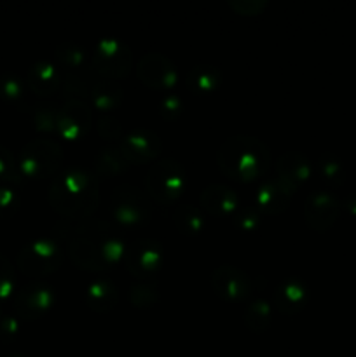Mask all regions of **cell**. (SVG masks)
<instances>
[{
	"label": "cell",
	"instance_id": "cell-17",
	"mask_svg": "<svg viewBox=\"0 0 356 357\" xmlns=\"http://www.w3.org/2000/svg\"><path fill=\"white\" fill-rule=\"evenodd\" d=\"M307 289L302 279L299 278H286L278 282L272 295V302L278 312L285 314V316H293L299 310H302L304 303H306Z\"/></svg>",
	"mask_w": 356,
	"mask_h": 357
},
{
	"label": "cell",
	"instance_id": "cell-9",
	"mask_svg": "<svg viewBox=\"0 0 356 357\" xmlns=\"http://www.w3.org/2000/svg\"><path fill=\"white\" fill-rule=\"evenodd\" d=\"M68 255L73 264L86 271H107L110 267L105 260L101 248L93 234L87 230L86 223L73 229V234L68 236Z\"/></svg>",
	"mask_w": 356,
	"mask_h": 357
},
{
	"label": "cell",
	"instance_id": "cell-32",
	"mask_svg": "<svg viewBox=\"0 0 356 357\" xmlns=\"http://www.w3.org/2000/svg\"><path fill=\"white\" fill-rule=\"evenodd\" d=\"M232 216H234V223H236V227L241 230V232H253V230L258 229L262 220V213L258 211L253 204L243 206V208L237 206L236 213H234Z\"/></svg>",
	"mask_w": 356,
	"mask_h": 357
},
{
	"label": "cell",
	"instance_id": "cell-28",
	"mask_svg": "<svg viewBox=\"0 0 356 357\" xmlns=\"http://www.w3.org/2000/svg\"><path fill=\"white\" fill-rule=\"evenodd\" d=\"M157 298H159V291H157L156 284L150 281H136L129 288V300L133 305L140 307V309L152 307Z\"/></svg>",
	"mask_w": 356,
	"mask_h": 357
},
{
	"label": "cell",
	"instance_id": "cell-7",
	"mask_svg": "<svg viewBox=\"0 0 356 357\" xmlns=\"http://www.w3.org/2000/svg\"><path fill=\"white\" fill-rule=\"evenodd\" d=\"M91 61H93L94 70L103 75V79H121L128 75L131 70V49L115 37H101L94 44Z\"/></svg>",
	"mask_w": 356,
	"mask_h": 357
},
{
	"label": "cell",
	"instance_id": "cell-14",
	"mask_svg": "<svg viewBox=\"0 0 356 357\" xmlns=\"http://www.w3.org/2000/svg\"><path fill=\"white\" fill-rule=\"evenodd\" d=\"M138 77L150 87L166 89L173 87L178 80V70L168 56L161 52H149L138 61Z\"/></svg>",
	"mask_w": 356,
	"mask_h": 357
},
{
	"label": "cell",
	"instance_id": "cell-23",
	"mask_svg": "<svg viewBox=\"0 0 356 357\" xmlns=\"http://www.w3.org/2000/svg\"><path fill=\"white\" fill-rule=\"evenodd\" d=\"M117 288L108 279H96L86 289V302L94 312H108L117 303Z\"/></svg>",
	"mask_w": 356,
	"mask_h": 357
},
{
	"label": "cell",
	"instance_id": "cell-31",
	"mask_svg": "<svg viewBox=\"0 0 356 357\" xmlns=\"http://www.w3.org/2000/svg\"><path fill=\"white\" fill-rule=\"evenodd\" d=\"M20 180V166H17L13 152L6 146H0V185H10Z\"/></svg>",
	"mask_w": 356,
	"mask_h": 357
},
{
	"label": "cell",
	"instance_id": "cell-20",
	"mask_svg": "<svg viewBox=\"0 0 356 357\" xmlns=\"http://www.w3.org/2000/svg\"><path fill=\"white\" fill-rule=\"evenodd\" d=\"M59 75L61 70L49 59H38L28 68L27 86L38 96H49L59 89Z\"/></svg>",
	"mask_w": 356,
	"mask_h": 357
},
{
	"label": "cell",
	"instance_id": "cell-15",
	"mask_svg": "<svg viewBox=\"0 0 356 357\" xmlns=\"http://www.w3.org/2000/svg\"><path fill=\"white\" fill-rule=\"evenodd\" d=\"M339 215V201L334 194L325 190H314L307 195L304 204V218L313 230H327L334 225Z\"/></svg>",
	"mask_w": 356,
	"mask_h": 357
},
{
	"label": "cell",
	"instance_id": "cell-27",
	"mask_svg": "<svg viewBox=\"0 0 356 357\" xmlns=\"http://www.w3.org/2000/svg\"><path fill=\"white\" fill-rule=\"evenodd\" d=\"M272 319V307L269 305L267 300L257 298L246 307L244 310V324L255 333H262L267 330Z\"/></svg>",
	"mask_w": 356,
	"mask_h": 357
},
{
	"label": "cell",
	"instance_id": "cell-36",
	"mask_svg": "<svg viewBox=\"0 0 356 357\" xmlns=\"http://www.w3.org/2000/svg\"><path fill=\"white\" fill-rule=\"evenodd\" d=\"M20 206V195L13 185H0V218L14 215Z\"/></svg>",
	"mask_w": 356,
	"mask_h": 357
},
{
	"label": "cell",
	"instance_id": "cell-6",
	"mask_svg": "<svg viewBox=\"0 0 356 357\" xmlns=\"http://www.w3.org/2000/svg\"><path fill=\"white\" fill-rule=\"evenodd\" d=\"M110 211L117 223L135 227L143 225L150 220V199L147 192L140 190L135 185H119L110 197Z\"/></svg>",
	"mask_w": 356,
	"mask_h": 357
},
{
	"label": "cell",
	"instance_id": "cell-2",
	"mask_svg": "<svg viewBox=\"0 0 356 357\" xmlns=\"http://www.w3.org/2000/svg\"><path fill=\"white\" fill-rule=\"evenodd\" d=\"M216 162L227 178L246 183L267 173L271 166V150L255 136L236 135L222 143Z\"/></svg>",
	"mask_w": 356,
	"mask_h": 357
},
{
	"label": "cell",
	"instance_id": "cell-29",
	"mask_svg": "<svg viewBox=\"0 0 356 357\" xmlns=\"http://www.w3.org/2000/svg\"><path fill=\"white\" fill-rule=\"evenodd\" d=\"M59 117V107H56L51 101H44V103L37 105L34 112V124L38 131L52 132L56 131Z\"/></svg>",
	"mask_w": 356,
	"mask_h": 357
},
{
	"label": "cell",
	"instance_id": "cell-37",
	"mask_svg": "<svg viewBox=\"0 0 356 357\" xmlns=\"http://www.w3.org/2000/svg\"><path fill=\"white\" fill-rule=\"evenodd\" d=\"M14 288V267L3 255H0V300H6Z\"/></svg>",
	"mask_w": 356,
	"mask_h": 357
},
{
	"label": "cell",
	"instance_id": "cell-30",
	"mask_svg": "<svg viewBox=\"0 0 356 357\" xmlns=\"http://www.w3.org/2000/svg\"><path fill=\"white\" fill-rule=\"evenodd\" d=\"M56 58L68 70H79V66L86 61V51L75 42H61L56 47Z\"/></svg>",
	"mask_w": 356,
	"mask_h": 357
},
{
	"label": "cell",
	"instance_id": "cell-38",
	"mask_svg": "<svg viewBox=\"0 0 356 357\" xmlns=\"http://www.w3.org/2000/svg\"><path fill=\"white\" fill-rule=\"evenodd\" d=\"M269 0H229V6L236 13L244 14V16H253L267 7Z\"/></svg>",
	"mask_w": 356,
	"mask_h": 357
},
{
	"label": "cell",
	"instance_id": "cell-3",
	"mask_svg": "<svg viewBox=\"0 0 356 357\" xmlns=\"http://www.w3.org/2000/svg\"><path fill=\"white\" fill-rule=\"evenodd\" d=\"M187 187V171L177 159L164 157L154 162L145 174L147 195L161 204L177 201Z\"/></svg>",
	"mask_w": 356,
	"mask_h": 357
},
{
	"label": "cell",
	"instance_id": "cell-21",
	"mask_svg": "<svg viewBox=\"0 0 356 357\" xmlns=\"http://www.w3.org/2000/svg\"><path fill=\"white\" fill-rule=\"evenodd\" d=\"M89 96L98 110L103 112V114H108V112L115 110L122 103V100H124V89L115 80L100 79L94 80Z\"/></svg>",
	"mask_w": 356,
	"mask_h": 357
},
{
	"label": "cell",
	"instance_id": "cell-22",
	"mask_svg": "<svg viewBox=\"0 0 356 357\" xmlns=\"http://www.w3.org/2000/svg\"><path fill=\"white\" fill-rule=\"evenodd\" d=\"M94 174L96 176H117L128 169L129 162L119 145H107L100 149L94 155Z\"/></svg>",
	"mask_w": 356,
	"mask_h": 357
},
{
	"label": "cell",
	"instance_id": "cell-12",
	"mask_svg": "<svg viewBox=\"0 0 356 357\" xmlns=\"http://www.w3.org/2000/svg\"><path fill=\"white\" fill-rule=\"evenodd\" d=\"M212 288L227 302H243L251 295V279L234 265H220L212 272Z\"/></svg>",
	"mask_w": 356,
	"mask_h": 357
},
{
	"label": "cell",
	"instance_id": "cell-1",
	"mask_svg": "<svg viewBox=\"0 0 356 357\" xmlns=\"http://www.w3.org/2000/svg\"><path fill=\"white\" fill-rule=\"evenodd\" d=\"M49 201L58 213L68 218H87L100 202V181L94 171L70 166L59 171L49 187Z\"/></svg>",
	"mask_w": 356,
	"mask_h": 357
},
{
	"label": "cell",
	"instance_id": "cell-13",
	"mask_svg": "<svg viewBox=\"0 0 356 357\" xmlns=\"http://www.w3.org/2000/svg\"><path fill=\"white\" fill-rule=\"evenodd\" d=\"M93 126V112L84 100H66L59 107L56 131L66 139H79Z\"/></svg>",
	"mask_w": 356,
	"mask_h": 357
},
{
	"label": "cell",
	"instance_id": "cell-4",
	"mask_svg": "<svg viewBox=\"0 0 356 357\" xmlns=\"http://www.w3.org/2000/svg\"><path fill=\"white\" fill-rule=\"evenodd\" d=\"M63 149L58 142L47 138L31 139L21 149L20 166L21 176L30 180H42L58 173L63 162Z\"/></svg>",
	"mask_w": 356,
	"mask_h": 357
},
{
	"label": "cell",
	"instance_id": "cell-11",
	"mask_svg": "<svg viewBox=\"0 0 356 357\" xmlns=\"http://www.w3.org/2000/svg\"><path fill=\"white\" fill-rule=\"evenodd\" d=\"M119 149L122 150L129 164H145L159 157L161 150H163V142L152 129L136 128L122 136V139L119 142Z\"/></svg>",
	"mask_w": 356,
	"mask_h": 357
},
{
	"label": "cell",
	"instance_id": "cell-5",
	"mask_svg": "<svg viewBox=\"0 0 356 357\" xmlns=\"http://www.w3.org/2000/svg\"><path fill=\"white\" fill-rule=\"evenodd\" d=\"M63 261V251L54 239L37 237L21 248L17 253V267L31 279L52 274Z\"/></svg>",
	"mask_w": 356,
	"mask_h": 357
},
{
	"label": "cell",
	"instance_id": "cell-34",
	"mask_svg": "<svg viewBox=\"0 0 356 357\" xmlns=\"http://www.w3.org/2000/svg\"><path fill=\"white\" fill-rule=\"evenodd\" d=\"M24 94V82L14 73H3L0 77V96L6 100L17 101Z\"/></svg>",
	"mask_w": 356,
	"mask_h": 357
},
{
	"label": "cell",
	"instance_id": "cell-42",
	"mask_svg": "<svg viewBox=\"0 0 356 357\" xmlns=\"http://www.w3.org/2000/svg\"><path fill=\"white\" fill-rule=\"evenodd\" d=\"M2 316H3V312H2V310H0V319H2Z\"/></svg>",
	"mask_w": 356,
	"mask_h": 357
},
{
	"label": "cell",
	"instance_id": "cell-26",
	"mask_svg": "<svg viewBox=\"0 0 356 357\" xmlns=\"http://www.w3.org/2000/svg\"><path fill=\"white\" fill-rule=\"evenodd\" d=\"M173 222L184 234L195 236L205 227V216L199 208L192 204H180L173 211Z\"/></svg>",
	"mask_w": 356,
	"mask_h": 357
},
{
	"label": "cell",
	"instance_id": "cell-24",
	"mask_svg": "<svg viewBox=\"0 0 356 357\" xmlns=\"http://www.w3.org/2000/svg\"><path fill=\"white\" fill-rule=\"evenodd\" d=\"M91 82L80 70H61L59 75V91L66 100H82L91 93Z\"/></svg>",
	"mask_w": 356,
	"mask_h": 357
},
{
	"label": "cell",
	"instance_id": "cell-39",
	"mask_svg": "<svg viewBox=\"0 0 356 357\" xmlns=\"http://www.w3.org/2000/svg\"><path fill=\"white\" fill-rule=\"evenodd\" d=\"M181 108H184V103H181V98L178 94H168L161 100L159 112L164 119H175L180 115Z\"/></svg>",
	"mask_w": 356,
	"mask_h": 357
},
{
	"label": "cell",
	"instance_id": "cell-25",
	"mask_svg": "<svg viewBox=\"0 0 356 357\" xmlns=\"http://www.w3.org/2000/svg\"><path fill=\"white\" fill-rule=\"evenodd\" d=\"M220 82H222V72L218 66L209 65V63L195 65L188 72V84L192 89L199 91V93H209V91L216 89Z\"/></svg>",
	"mask_w": 356,
	"mask_h": 357
},
{
	"label": "cell",
	"instance_id": "cell-16",
	"mask_svg": "<svg viewBox=\"0 0 356 357\" xmlns=\"http://www.w3.org/2000/svg\"><path fill=\"white\" fill-rule=\"evenodd\" d=\"M293 194L295 190L274 174L272 178L260 181L257 192H255L253 206L262 215H278V213L285 211Z\"/></svg>",
	"mask_w": 356,
	"mask_h": 357
},
{
	"label": "cell",
	"instance_id": "cell-10",
	"mask_svg": "<svg viewBox=\"0 0 356 357\" xmlns=\"http://www.w3.org/2000/svg\"><path fill=\"white\" fill-rule=\"evenodd\" d=\"M54 303V288L42 279H31L16 293L14 307L20 317L34 321L47 312Z\"/></svg>",
	"mask_w": 356,
	"mask_h": 357
},
{
	"label": "cell",
	"instance_id": "cell-19",
	"mask_svg": "<svg viewBox=\"0 0 356 357\" xmlns=\"http://www.w3.org/2000/svg\"><path fill=\"white\" fill-rule=\"evenodd\" d=\"M309 174L311 164L302 152H285L278 157L276 176L295 192L309 178Z\"/></svg>",
	"mask_w": 356,
	"mask_h": 357
},
{
	"label": "cell",
	"instance_id": "cell-33",
	"mask_svg": "<svg viewBox=\"0 0 356 357\" xmlns=\"http://www.w3.org/2000/svg\"><path fill=\"white\" fill-rule=\"evenodd\" d=\"M318 171H320L321 176L328 181V183L339 185L344 178V169H342V164L335 159L330 153H323V155L318 159Z\"/></svg>",
	"mask_w": 356,
	"mask_h": 357
},
{
	"label": "cell",
	"instance_id": "cell-8",
	"mask_svg": "<svg viewBox=\"0 0 356 357\" xmlns=\"http://www.w3.org/2000/svg\"><path fill=\"white\" fill-rule=\"evenodd\" d=\"M124 265L129 274L138 281H150L164 261L163 246L154 239L133 241L126 246Z\"/></svg>",
	"mask_w": 356,
	"mask_h": 357
},
{
	"label": "cell",
	"instance_id": "cell-35",
	"mask_svg": "<svg viewBox=\"0 0 356 357\" xmlns=\"http://www.w3.org/2000/svg\"><path fill=\"white\" fill-rule=\"evenodd\" d=\"M96 129L101 138L119 139L122 136V124L117 117L110 114H101L96 122Z\"/></svg>",
	"mask_w": 356,
	"mask_h": 357
},
{
	"label": "cell",
	"instance_id": "cell-40",
	"mask_svg": "<svg viewBox=\"0 0 356 357\" xmlns=\"http://www.w3.org/2000/svg\"><path fill=\"white\" fill-rule=\"evenodd\" d=\"M17 331H20V323H17L16 317H10L3 314L2 319H0V337L13 338Z\"/></svg>",
	"mask_w": 356,
	"mask_h": 357
},
{
	"label": "cell",
	"instance_id": "cell-41",
	"mask_svg": "<svg viewBox=\"0 0 356 357\" xmlns=\"http://www.w3.org/2000/svg\"><path fill=\"white\" fill-rule=\"evenodd\" d=\"M9 357H28V356H24V354H13V356H9Z\"/></svg>",
	"mask_w": 356,
	"mask_h": 357
},
{
	"label": "cell",
	"instance_id": "cell-18",
	"mask_svg": "<svg viewBox=\"0 0 356 357\" xmlns=\"http://www.w3.org/2000/svg\"><path fill=\"white\" fill-rule=\"evenodd\" d=\"M199 202L209 215H234L237 209V194L223 183H209L199 195Z\"/></svg>",
	"mask_w": 356,
	"mask_h": 357
}]
</instances>
